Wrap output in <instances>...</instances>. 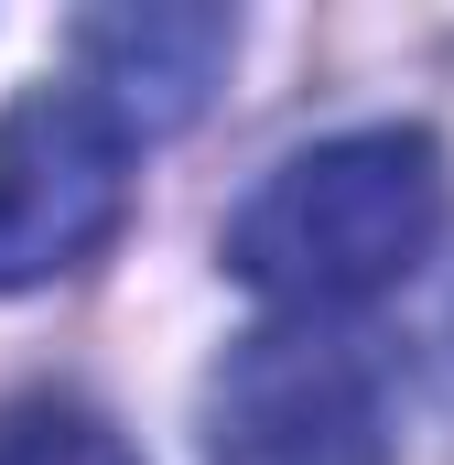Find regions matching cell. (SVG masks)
<instances>
[{
    "instance_id": "obj_1",
    "label": "cell",
    "mask_w": 454,
    "mask_h": 465,
    "mask_svg": "<svg viewBox=\"0 0 454 465\" xmlns=\"http://www.w3.org/2000/svg\"><path fill=\"white\" fill-rule=\"evenodd\" d=\"M454 217V173L433 130H336L260 173V195L227 217V271L292 314H346L400 292Z\"/></svg>"
},
{
    "instance_id": "obj_2",
    "label": "cell",
    "mask_w": 454,
    "mask_h": 465,
    "mask_svg": "<svg viewBox=\"0 0 454 465\" xmlns=\"http://www.w3.org/2000/svg\"><path fill=\"white\" fill-rule=\"evenodd\" d=\"M206 465H400L390 357L346 325H260L206 368Z\"/></svg>"
},
{
    "instance_id": "obj_3",
    "label": "cell",
    "mask_w": 454,
    "mask_h": 465,
    "mask_svg": "<svg viewBox=\"0 0 454 465\" xmlns=\"http://www.w3.org/2000/svg\"><path fill=\"white\" fill-rule=\"evenodd\" d=\"M130 130L87 87H33L0 109V292H44L130 228Z\"/></svg>"
},
{
    "instance_id": "obj_4",
    "label": "cell",
    "mask_w": 454,
    "mask_h": 465,
    "mask_svg": "<svg viewBox=\"0 0 454 465\" xmlns=\"http://www.w3.org/2000/svg\"><path fill=\"white\" fill-rule=\"evenodd\" d=\"M65 54H76V87L130 130V141H163L217 98L227 54H238V22L227 11H184V0H141V11H76L65 22Z\"/></svg>"
},
{
    "instance_id": "obj_5",
    "label": "cell",
    "mask_w": 454,
    "mask_h": 465,
    "mask_svg": "<svg viewBox=\"0 0 454 465\" xmlns=\"http://www.w3.org/2000/svg\"><path fill=\"white\" fill-rule=\"evenodd\" d=\"M0 465H141V455L109 411H87L65 390H33V401L0 411Z\"/></svg>"
}]
</instances>
